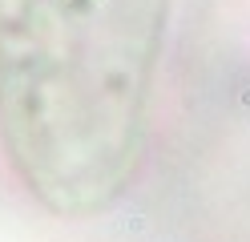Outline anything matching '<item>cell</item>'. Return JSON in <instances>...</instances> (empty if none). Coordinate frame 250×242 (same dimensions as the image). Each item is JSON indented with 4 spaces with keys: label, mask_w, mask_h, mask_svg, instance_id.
Instances as JSON below:
<instances>
[{
    "label": "cell",
    "mask_w": 250,
    "mask_h": 242,
    "mask_svg": "<svg viewBox=\"0 0 250 242\" xmlns=\"http://www.w3.org/2000/svg\"><path fill=\"white\" fill-rule=\"evenodd\" d=\"M174 0H0V150L28 198L85 222L129 190Z\"/></svg>",
    "instance_id": "cell-1"
}]
</instances>
